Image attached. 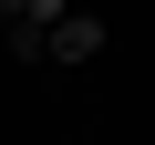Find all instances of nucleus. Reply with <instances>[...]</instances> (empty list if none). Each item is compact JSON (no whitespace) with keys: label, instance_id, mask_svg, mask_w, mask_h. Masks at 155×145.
<instances>
[{"label":"nucleus","instance_id":"nucleus-1","mask_svg":"<svg viewBox=\"0 0 155 145\" xmlns=\"http://www.w3.org/2000/svg\"><path fill=\"white\" fill-rule=\"evenodd\" d=\"M104 42H114V21H104V11H62V21L41 31V62L83 72V62H104Z\"/></svg>","mask_w":155,"mask_h":145},{"label":"nucleus","instance_id":"nucleus-2","mask_svg":"<svg viewBox=\"0 0 155 145\" xmlns=\"http://www.w3.org/2000/svg\"><path fill=\"white\" fill-rule=\"evenodd\" d=\"M62 11H72V0H0V42H41Z\"/></svg>","mask_w":155,"mask_h":145}]
</instances>
